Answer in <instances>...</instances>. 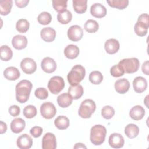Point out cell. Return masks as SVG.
<instances>
[{
	"label": "cell",
	"instance_id": "obj_11",
	"mask_svg": "<svg viewBox=\"0 0 149 149\" xmlns=\"http://www.w3.org/2000/svg\"><path fill=\"white\" fill-rule=\"evenodd\" d=\"M108 143L111 147L113 148H120L123 146L125 140L120 134L114 133L109 136Z\"/></svg>",
	"mask_w": 149,
	"mask_h": 149
},
{
	"label": "cell",
	"instance_id": "obj_38",
	"mask_svg": "<svg viewBox=\"0 0 149 149\" xmlns=\"http://www.w3.org/2000/svg\"><path fill=\"white\" fill-rule=\"evenodd\" d=\"M38 22L40 24L42 25H47L51 23L52 20V16L48 12H42L39 14L37 17Z\"/></svg>",
	"mask_w": 149,
	"mask_h": 149
},
{
	"label": "cell",
	"instance_id": "obj_26",
	"mask_svg": "<svg viewBox=\"0 0 149 149\" xmlns=\"http://www.w3.org/2000/svg\"><path fill=\"white\" fill-rule=\"evenodd\" d=\"M139 133V127L133 123L128 124L125 128V133L126 136L130 138L133 139L136 137Z\"/></svg>",
	"mask_w": 149,
	"mask_h": 149
},
{
	"label": "cell",
	"instance_id": "obj_7",
	"mask_svg": "<svg viewBox=\"0 0 149 149\" xmlns=\"http://www.w3.org/2000/svg\"><path fill=\"white\" fill-rule=\"evenodd\" d=\"M40 113L44 118L49 119L55 116L56 113V109L52 103L46 102L41 105Z\"/></svg>",
	"mask_w": 149,
	"mask_h": 149
},
{
	"label": "cell",
	"instance_id": "obj_29",
	"mask_svg": "<svg viewBox=\"0 0 149 149\" xmlns=\"http://www.w3.org/2000/svg\"><path fill=\"white\" fill-rule=\"evenodd\" d=\"M13 5L12 0H2L0 1L1 14L3 16L8 15Z\"/></svg>",
	"mask_w": 149,
	"mask_h": 149
},
{
	"label": "cell",
	"instance_id": "obj_35",
	"mask_svg": "<svg viewBox=\"0 0 149 149\" xmlns=\"http://www.w3.org/2000/svg\"><path fill=\"white\" fill-rule=\"evenodd\" d=\"M67 2V0H53L52 2L54 9L58 13L62 12L66 10Z\"/></svg>",
	"mask_w": 149,
	"mask_h": 149
},
{
	"label": "cell",
	"instance_id": "obj_20",
	"mask_svg": "<svg viewBox=\"0 0 149 149\" xmlns=\"http://www.w3.org/2000/svg\"><path fill=\"white\" fill-rule=\"evenodd\" d=\"M4 77L11 81H14L18 79L20 76V73L18 69L14 66H10L6 68L3 71Z\"/></svg>",
	"mask_w": 149,
	"mask_h": 149
},
{
	"label": "cell",
	"instance_id": "obj_5",
	"mask_svg": "<svg viewBox=\"0 0 149 149\" xmlns=\"http://www.w3.org/2000/svg\"><path fill=\"white\" fill-rule=\"evenodd\" d=\"M126 73H133L137 71L140 66V62L136 58H125L119 62Z\"/></svg>",
	"mask_w": 149,
	"mask_h": 149
},
{
	"label": "cell",
	"instance_id": "obj_45",
	"mask_svg": "<svg viewBox=\"0 0 149 149\" xmlns=\"http://www.w3.org/2000/svg\"><path fill=\"white\" fill-rule=\"evenodd\" d=\"M137 22H142V23H144L145 24H146L147 26H149L148 15L147 13H143V14L140 15L137 19Z\"/></svg>",
	"mask_w": 149,
	"mask_h": 149
},
{
	"label": "cell",
	"instance_id": "obj_8",
	"mask_svg": "<svg viewBox=\"0 0 149 149\" xmlns=\"http://www.w3.org/2000/svg\"><path fill=\"white\" fill-rule=\"evenodd\" d=\"M67 35L70 40L72 41H78L83 37V30L80 26L73 25L69 28Z\"/></svg>",
	"mask_w": 149,
	"mask_h": 149
},
{
	"label": "cell",
	"instance_id": "obj_23",
	"mask_svg": "<svg viewBox=\"0 0 149 149\" xmlns=\"http://www.w3.org/2000/svg\"><path fill=\"white\" fill-rule=\"evenodd\" d=\"M80 52L79 47L74 44H69L67 45L64 49V54L65 56L70 59H73L77 57Z\"/></svg>",
	"mask_w": 149,
	"mask_h": 149
},
{
	"label": "cell",
	"instance_id": "obj_33",
	"mask_svg": "<svg viewBox=\"0 0 149 149\" xmlns=\"http://www.w3.org/2000/svg\"><path fill=\"white\" fill-rule=\"evenodd\" d=\"M107 2L111 7L120 10H123L126 8L129 4L128 0H108L107 1Z\"/></svg>",
	"mask_w": 149,
	"mask_h": 149
},
{
	"label": "cell",
	"instance_id": "obj_25",
	"mask_svg": "<svg viewBox=\"0 0 149 149\" xmlns=\"http://www.w3.org/2000/svg\"><path fill=\"white\" fill-rule=\"evenodd\" d=\"M73 98L68 93H64L60 94L57 98V102L59 107L62 108H66L70 105L72 103Z\"/></svg>",
	"mask_w": 149,
	"mask_h": 149
},
{
	"label": "cell",
	"instance_id": "obj_41",
	"mask_svg": "<svg viewBox=\"0 0 149 149\" xmlns=\"http://www.w3.org/2000/svg\"><path fill=\"white\" fill-rule=\"evenodd\" d=\"M110 73L112 76L118 77L123 76L125 73V70L120 65L118 64L111 68Z\"/></svg>",
	"mask_w": 149,
	"mask_h": 149
},
{
	"label": "cell",
	"instance_id": "obj_48",
	"mask_svg": "<svg viewBox=\"0 0 149 149\" xmlns=\"http://www.w3.org/2000/svg\"><path fill=\"white\" fill-rule=\"evenodd\" d=\"M0 123H1V125H0L1 134H3L6 132L7 126H6V124L5 122H3V121H1Z\"/></svg>",
	"mask_w": 149,
	"mask_h": 149
},
{
	"label": "cell",
	"instance_id": "obj_15",
	"mask_svg": "<svg viewBox=\"0 0 149 149\" xmlns=\"http://www.w3.org/2000/svg\"><path fill=\"white\" fill-rule=\"evenodd\" d=\"M104 48L108 54H114L119 49V42L115 38L108 39L105 42Z\"/></svg>",
	"mask_w": 149,
	"mask_h": 149
},
{
	"label": "cell",
	"instance_id": "obj_37",
	"mask_svg": "<svg viewBox=\"0 0 149 149\" xmlns=\"http://www.w3.org/2000/svg\"><path fill=\"white\" fill-rule=\"evenodd\" d=\"M103 80L102 73L97 70L91 72L89 74V81L94 84H100Z\"/></svg>",
	"mask_w": 149,
	"mask_h": 149
},
{
	"label": "cell",
	"instance_id": "obj_24",
	"mask_svg": "<svg viewBox=\"0 0 149 149\" xmlns=\"http://www.w3.org/2000/svg\"><path fill=\"white\" fill-rule=\"evenodd\" d=\"M68 94L73 99L77 100L83 94V88L81 85L78 84L71 86L68 88Z\"/></svg>",
	"mask_w": 149,
	"mask_h": 149
},
{
	"label": "cell",
	"instance_id": "obj_34",
	"mask_svg": "<svg viewBox=\"0 0 149 149\" xmlns=\"http://www.w3.org/2000/svg\"><path fill=\"white\" fill-rule=\"evenodd\" d=\"M84 28L85 30L90 33H95L99 28V24L97 21L92 19H89L86 21L84 24Z\"/></svg>",
	"mask_w": 149,
	"mask_h": 149
},
{
	"label": "cell",
	"instance_id": "obj_22",
	"mask_svg": "<svg viewBox=\"0 0 149 149\" xmlns=\"http://www.w3.org/2000/svg\"><path fill=\"white\" fill-rule=\"evenodd\" d=\"M25 126V121L20 118H17L11 122L10 129L12 132L15 133H19L24 129Z\"/></svg>",
	"mask_w": 149,
	"mask_h": 149
},
{
	"label": "cell",
	"instance_id": "obj_39",
	"mask_svg": "<svg viewBox=\"0 0 149 149\" xmlns=\"http://www.w3.org/2000/svg\"><path fill=\"white\" fill-rule=\"evenodd\" d=\"M37 113V109L34 105H29L24 108L23 113V115L29 119H31L36 116Z\"/></svg>",
	"mask_w": 149,
	"mask_h": 149
},
{
	"label": "cell",
	"instance_id": "obj_6",
	"mask_svg": "<svg viewBox=\"0 0 149 149\" xmlns=\"http://www.w3.org/2000/svg\"><path fill=\"white\" fill-rule=\"evenodd\" d=\"M65 87V81L63 79L59 76L52 77L48 81V88L53 94H58Z\"/></svg>",
	"mask_w": 149,
	"mask_h": 149
},
{
	"label": "cell",
	"instance_id": "obj_43",
	"mask_svg": "<svg viewBox=\"0 0 149 149\" xmlns=\"http://www.w3.org/2000/svg\"><path fill=\"white\" fill-rule=\"evenodd\" d=\"M43 132V129L40 126H34L30 130V133L35 138H37L41 136Z\"/></svg>",
	"mask_w": 149,
	"mask_h": 149
},
{
	"label": "cell",
	"instance_id": "obj_28",
	"mask_svg": "<svg viewBox=\"0 0 149 149\" xmlns=\"http://www.w3.org/2000/svg\"><path fill=\"white\" fill-rule=\"evenodd\" d=\"M54 125L58 129L65 130L69 126V120L65 116H59L55 119Z\"/></svg>",
	"mask_w": 149,
	"mask_h": 149
},
{
	"label": "cell",
	"instance_id": "obj_2",
	"mask_svg": "<svg viewBox=\"0 0 149 149\" xmlns=\"http://www.w3.org/2000/svg\"><path fill=\"white\" fill-rule=\"evenodd\" d=\"M86 74L85 68L81 65H74L68 73L67 79L71 86L79 84L84 78Z\"/></svg>",
	"mask_w": 149,
	"mask_h": 149
},
{
	"label": "cell",
	"instance_id": "obj_16",
	"mask_svg": "<svg viewBox=\"0 0 149 149\" xmlns=\"http://www.w3.org/2000/svg\"><path fill=\"white\" fill-rule=\"evenodd\" d=\"M40 36L41 38L45 42H50L53 41L56 36L55 30L51 27H47L43 28L40 32Z\"/></svg>",
	"mask_w": 149,
	"mask_h": 149
},
{
	"label": "cell",
	"instance_id": "obj_19",
	"mask_svg": "<svg viewBox=\"0 0 149 149\" xmlns=\"http://www.w3.org/2000/svg\"><path fill=\"white\" fill-rule=\"evenodd\" d=\"M130 88L129 81L125 78L120 79L115 83V88L117 93L119 94L126 93Z\"/></svg>",
	"mask_w": 149,
	"mask_h": 149
},
{
	"label": "cell",
	"instance_id": "obj_40",
	"mask_svg": "<svg viewBox=\"0 0 149 149\" xmlns=\"http://www.w3.org/2000/svg\"><path fill=\"white\" fill-rule=\"evenodd\" d=\"M115 115V110L113 108L109 105L104 107L101 110L102 116L106 119H111Z\"/></svg>",
	"mask_w": 149,
	"mask_h": 149
},
{
	"label": "cell",
	"instance_id": "obj_44",
	"mask_svg": "<svg viewBox=\"0 0 149 149\" xmlns=\"http://www.w3.org/2000/svg\"><path fill=\"white\" fill-rule=\"evenodd\" d=\"M20 107L16 105H13L9 108V112L10 115L13 117L17 116L20 114Z\"/></svg>",
	"mask_w": 149,
	"mask_h": 149
},
{
	"label": "cell",
	"instance_id": "obj_1",
	"mask_svg": "<svg viewBox=\"0 0 149 149\" xmlns=\"http://www.w3.org/2000/svg\"><path fill=\"white\" fill-rule=\"evenodd\" d=\"M33 87L32 83L27 80H22L16 86V98L21 103L26 102L30 97Z\"/></svg>",
	"mask_w": 149,
	"mask_h": 149
},
{
	"label": "cell",
	"instance_id": "obj_42",
	"mask_svg": "<svg viewBox=\"0 0 149 149\" xmlns=\"http://www.w3.org/2000/svg\"><path fill=\"white\" fill-rule=\"evenodd\" d=\"M35 96L40 100H45L48 97L47 90L44 87H40L35 90Z\"/></svg>",
	"mask_w": 149,
	"mask_h": 149
},
{
	"label": "cell",
	"instance_id": "obj_4",
	"mask_svg": "<svg viewBox=\"0 0 149 149\" xmlns=\"http://www.w3.org/2000/svg\"><path fill=\"white\" fill-rule=\"evenodd\" d=\"M95 109L96 105L94 101L91 99H86L81 103L78 114L82 118H89L94 112Z\"/></svg>",
	"mask_w": 149,
	"mask_h": 149
},
{
	"label": "cell",
	"instance_id": "obj_12",
	"mask_svg": "<svg viewBox=\"0 0 149 149\" xmlns=\"http://www.w3.org/2000/svg\"><path fill=\"white\" fill-rule=\"evenodd\" d=\"M42 69L47 73H51L55 72L56 69V63L54 59L50 57L44 58L41 63Z\"/></svg>",
	"mask_w": 149,
	"mask_h": 149
},
{
	"label": "cell",
	"instance_id": "obj_46",
	"mask_svg": "<svg viewBox=\"0 0 149 149\" xmlns=\"http://www.w3.org/2000/svg\"><path fill=\"white\" fill-rule=\"evenodd\" d=\"M15 2L17 7L20 8H23L26 7L28 5L29 1V0H16Z\"/></svg>",
	"mask_w": 149,
	"mask_h": 149
},
{
	"label": "cell",
	"instance_id": "obj_13",
	"mask_svg": "<svg viewBox=\"0 0 149 149\" xmlns=\"http://www.w3.org/2000/svg\"><path fill=\"white\" fill-rule=\"evenodd\" d=\"M90 13L95 17L102 18L106 15L107 9L101 3H95L91 5L90 8Z\"/></svg>",
	"mask_w": 149,
	"mask_h": 149
},
{
	"label": "cell",
	"instance_id": "obj_36",
	"mask_svg": "<svg viewBox=\"0 0 149 149\" xmlns=\"http://www.w3.org/2000/svg\"><path fill=\"white\" fill-rule=\"evenodd\" d=\"M30 24L29 22L25 19H20L17 20L16 28L17 31L21 33H24L27 32L29 29Z\"/></svg>",
	"mask_w": 149,
	"mask_h": 149
},
{
	"label": "cell",
	"instance_id": "obj_49",
	"mask_svg": "<svg viewBox=\"0 0 149 149\" xmlns=\"http://www.w3.org/2000/svg\"><path fill=\"white\" fill-rule=\"evenodd\" d=\"M74 148H87V147L84 146L83 143H77L74 146Z\"/></svg>",
	"mask_w": 149,
	"mask_h": 149
},
{
	"label": "cell",
	"instance_id": "obj_50",
	"mask_svg": "<svg viewBox=\"0 0 149 149\" xmlns=\"http://www.w3.org/2000/svg\"><path fill=\"white\" fill-rule=\"evenodd\" d=\"M148 95H147V96L146 97V100H144V102H145V104H146V105L147 106V108H148V106H147V102H148V101H147V99L148 98Z\"/></svg>",
	"mask_w": 149,
	"mask_h": 149
},
{
	"label": "cell",
	"instance_id": "obj_30",
	"mask_svg": "<svg viewBox=\"0 0 149 149\" xmlns=\"http://www.w3.org/2000/svg\"><path fill=\"white\" fill-rule=\"evenodd\" d=\"M0 54L1 59L3 61H9L12 59L13 56V52L11 48L6 45H3L1 47Z\"/></svg>",
	"mask_w": 149,
	"mask_h": 149
},
{
	"label": "cell",
	"instance_id": "obj_3",
	"mask_svg": "<svg viewBox=\"0 0 149 149\" xmlns=\"http://www.w3.org/2000/svg\"><path fill=\"white\" fill-rule=\"evenodd\" d=\"M106 128L101 125H95L90 130V139L91 142L95 146L102 144L105 139Z\"/></svg>",
	"mask_w": 149,
	"mask_h": 149
},
{
	"label": "cell",
	"instance_id": "obj_9",
	"mask_svg": "<svg viewBox=\"0 0 149 149\" xmlns=\"http://www.w3.org/2000/svg\"><path fill=\"white\" fill-rule=\"evenodd\" d=\"M43 149H55L56 148V139L54 134L48 132L45 134L42 140Z\"/></svg>",
	"mask_w": 149,
	"mask_h": 149
},
{
	"label": "cell",
	"instance_id": "obj_10",
	"mask_svg": "<svg viewBox=\"0 0 149 149\" xmlns=\"http://www.w3.org/2000/svg\"><path fill=\"white\" fill-rule=\"evenodd\" d=\"M22 70L26 74H31L37 69V65L34 59L30 58H25L20 62Z\"/></svg>",
	"mask_w": 149,
	"mask_h": 149
},
{
	"label": "cell",
	"instance_id": "obj_27",
	"mask_svg": "<svg viewBox=\"0 0 149 149\" xmlns=\"http://www.w3.org/2000/svg\"><path fill=\"white\" fill-rule=\"evenodd\" d=\"M73 7L74 10L79 14L84 13L87 8V0H73Z\"/></svg>",
	"mask_w": 149,
	"mask_h": 149
},
{
	"label": "cell",
	"instance_id": "obj_17",
	"mask_svg": "<svg viewBox=\"0 0 149 149\" xmlns=\"http://www.w3.org/2000/svg\"><path fill=\"white\" fill-rule=\"evenodd\" d=\"M134 90L137 93H141L144 91L147 87V82L146 79L142 76L136 77L133 81Z\"/></svg>",
	"mask_w": 149,
	"mask_h": 149
},
{
	"label": "cell",
	"instance_id": "obj_31",
	"mask_svg": "<svg viewBox=\"0 0 149 149\" xmlns=\"http://www.w3.org/2000/svg\"><path fill=\"white\" fill-rule=\"evenodd\" d=\"M72 14L68 10H65L62 12L58 13L57 16V19L58 22L62 24L69 23L72 20Z\"/></svg>",
	"mask_w": 149,
	"mask_h": 149
},
{
	"label": "cell",
	"instance_id": "obj_18",
	"mask_svg": "<svg viewBox=\"0 0 149 149\" xmlns=\"http://www.w3.org/2000/svg\"><path fill=\"white\" fill-rule=\"evenodd\" d=\"M12 44L13 47L18 50L25 48L27 44V40L26 36L22 35H16L14 36L12 40Z\"/></svg>",
	"mask_w": 149,
	"mask_h": 149
},
{
	"label": "cell",
	"instance_id": "obj_21",
	"mask_svg": "<svg viewBox=\"0 0 149 149\" xmlns=\"http://www.w3.org/2000/svg\"><path fill=\"white\" fill-rule=\"evenodd\" d=\"M145 115V110L141 106L136 105L131 108L129 112L130 117L134 120L141 119Z\"/></svg>",
	"mask_w": 149,
	"mask_h": 149
},
{
	"label": "cell",
	"instance_id": "obj_14",
	"mask_svg": "<svg viewBox=\"0 0 149 149\" xmlns=\"http://www.w3.org/2000/svg\"><path fill=\"white\" fill-rule=\"evenodd\" d=\"M17 146L20 149H29L33 144L31 137L27 134H23L17 139Z\"/></svg>",
	"mask_w": 149,
	"mask_h": 149
},
{
	"label": "cell",
	"instance_id": "obj_32",
	"mask_svg": "<svg viewBox=\"0 0 149 149\" xmlns=\"http://www.w3.org/2000/svg\"><path fill=\"white\" fill-rule=\"evenodd\" d=\"M148 27L149 26H147L144 23L140 22H137L134 25V30L137 36L143 37L147 34Z\"/></svg>",
	"mask_w": 149,
	"mask_h": 149
},
{
	"label": "cell",
	"instance_id": "obj_47",
	"mask_svg": "<svg viewBox=\"0 0 149 149\" xmlns=\"http://www.w3.org/2000/svg\"><path fill=\"white\" fill-rule=\"evenodd\" d=\"M148 61H146L144 62L141 66V69L143 72L146 74V75H148V70H149V65H148Z\"/></svg>",
	"mask_w": 149,
	"mask_h": 149
}]
</instances>
